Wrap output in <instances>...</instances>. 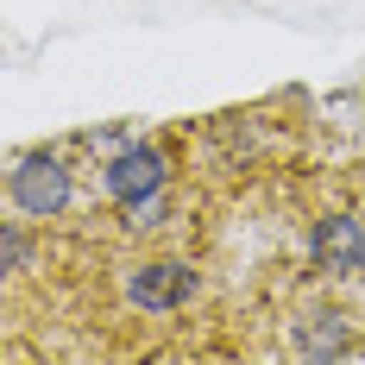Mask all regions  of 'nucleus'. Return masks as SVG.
<instances>
[{
    "label": "nucleus",
    "instance_id": "5",
    "mask_svg": "<svg viewBox=\"0 0 365 365\" xmlns=\"http://www.w3.org/2000/svg\"><path fill=\"white\" fill-rule=\"evenodd\" d=\"M120 220H126L133 233H151V227L170 220V195H164V189H151V195H126V202H120Z\"/></svg>",
    "mask_w": 365,
    "mask_h": 365
},
{
    "label": "nucleus",
    "instance_id": "3",
    "mask_svg": "<svg viewBox=\"0 0 365 365\" xmlns=\"http://www.w3.org/2000/svg\"><path fill=\"white\" fill-rule=\"evenodd\" d=\"M170 182V158L145 139H133V145H120L101 164V189H108L113 202H126V195H151V189H164Z\"/></svg>",
    "mask_w": 365,
    "mask_h": 365
},
{
    "label": "nucleus",
    "instance_id": "2",
    "mask_svg": "<svg viewBox=\"0 0 365 365\" xmlns=\"http://www.w3.org/2000/svg\"><path fill=\"white\" fill-rule=\"evenodd\" d=\"M189 296H195V264L182 258H145L126 271V302L145 315H177Z\"/></svg>",
    "mask_w": 365,
    "mask_h": 365
},
{
    "label": "nucleus",
    "instance_id": "1",
    "mask_svg": "<svg viewBox=\"0 0 365 365\" xmlns=\"http://www.w3.org/2000/svg\"><path fill=\"white\" fill-rule=\"evenodd\" d=\"M6 202H13V215H32V220L63 215L76 202V182H70V170H63V158H57V151H26V158H13V170H6Z\"/></svg>",
    "mask_w": 365,
    "mask_h": 365
},
{
    "label": "nucleus",
    "instance_id": "4",
    "mask_svg": "<svg viewBox=\"0 0 365 365\" xmlns=\"http://www.w3.org/2000/svg\"><path fill=\"white\" fill-rule=\"evenodd\" d=\"M309 258H315L328 277L365 271V220L359 215H322L309 227Z\"/></svg>",
    "mask_w": 365,
    "mask_h": 365
},
{
    "label": "nucleus",
    "instance_id": "6",
    "mask_svg": "<svg viewBox=\"0 0 365 365\" xmlns=\"http://www.w3.org/2000/svg\"><path fill=\"white\" fill-rule=\"evenodd\" d=\"M0 271H6V277H19V271H26V227H19V220H6V227H0Z\"/></svg>",
    "mask_w": 365,
    "mask_h": 365
}]
</instances>
